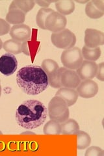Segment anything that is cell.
Returning <instances> with one entry per match:
<instances>
[{
    "instance_id": "cb8c5ba5",
    "label": "cell",
    "mask_w": 104,
    "mask_h": 156,
    "mask_svg": "<svg viewBox=\"0 0 104 156\" xmlns=\"http://www.w3.org/2000/svg\"><path fill=\"white\" fill-rule=\"evenodd\" d=\"M85 13L87 16L92 19H98L102 18L104 12L98 10L95 5H94L92 2H88L85 7Z\"/></svg>"
},
{
    "instance_id": "2e32d148",
    "label": "cell",
    "mask_w": 104,
    "mask_h": 156,
    "mask_svg": "<svg viewBox=\"0 0 104 156\" xmlns=\"http://www.w3.org/2000/svg\"><path fill=\"white\" fill-rule=\"evenodd\" d=\"M55 3L57 12L64 16L72 14L75 10V3L72 0L59 1L56 2Z\"/></svg>"
},
{
    "instance_id": "d6a6232c",
    "label": "cell",
    "mask_w": 104,
    "mask_h": 156,
    "mask_svg": "<svg viewBox=\"0 0 104 156\" xmlns=\"http://www.w3.org/2000/svg\"><path fill=\"white\" fill-rule=\"evenodd\" d=\"M3 48V42L2 41V39L0 38V50Z\"/></svg>"
},
{
    "instance_id": "8fae6325",
    "label": "cell",
    "mask_w": 104,
    "mask_h": 156,
    "mask_svg": "<svg viewBox=\"0 0 104 156\" xmlns=\"http://www.w3.org/2000/svg\"><path fill=\"white\" fill-rule=\"evenodd\" d=\"M98 69V65L94 61H83L79 67L76 73L81 80H92L96 76Z\"/></svg>"
},
{
    "instance_id": "9c48e42d",
    "label": "cell",
    "mask_w": 104,
    "mask_h": 156,
    "mask_svg": "<svg viewBox=\"0 0 104 156\" xmlns=\"http://www.w3.org/2000/svg\"><path fill=\"white\" fill-rule=\"evenodd\" d=\"M85 46L88 48H95L103 45L104 34L95 29H87L85 31Z\"/></svg>"
},
{
    "instance_id": "4316f807",
    "label": "cell",
    "mask_w": 104,
    "mask_h": 156,
    "mask_svg": "<svg viewBox=\"0 0 104 156\" xmlns=\"http://www.w3.org/2000/svg\"><path fill=\"white\" fill-rule=\"evenodd\" d=\"M11 30L10 24L5 20L0 18V36H3L9 33Z\"/></svg>"
},
{
    "instance_id": "f1b7e54d",
    "label": "cell",
    "mask_w": 104,
    "mask_h": 156,
    "mask_svg": "<svg viewBox=\"0 0 104 156\" xmlns=\"http://www.w3.org/2000/svg\"><path fill=\"white\" fill-rule=\"evenodd\" d=\"M92 3H93L98 10L104 12V2L102 0H92Z\"/></svg>"
},
{
    "instance_id": "83f0119b",
    "label": "cell",
    "mask_w": 104,
    "mask_h": 156,
    "mask_svg": "<svg viewBox=\"0 0 104 156\" xmlns=\"http://www.w3.org/2000/svg\"><path fill=\"white\" fill-rule=\"evenodd\" d=\"M96 77L98 80L101 81H104V64L103 62H101L98 65L97 72Z\"/></svg>"
},
{
    "instance_id": "44dd1931",
    "label": "cell",
    "mask_w": 104,
    "mask_h": 156,
    "mask_svg": "<svg viewBox=\"0 0 104 156\" xmlns=\"http://www.w3.org/2000/svg\"><path fill=\"white\" fill-rule=\"evenodd\" d=\"M77 135V148L79 150H83L88 148L91 144V136L85 131H79Z\"/></svg>"
},
{
    "instance_id": "4fadbf2b",
    "label": "cell",
    "mask_w": 104,
    "mask_h": 156,
    "mask_svg": "<svg viewBox=\"0 0 104 156\" xmlns=\"http://www.w3.org/2000/svg\"><path fill=\"white\" fill-rule=\"evenodd\" d=\"M56 96L60 97L68 107L72 106L76 103L78 99V94L77 91L74 89H70L66 87H61L59 89L56 94Z\"/></svg>"
},
{
    "instance_id": "52a82bcc",
    "label": "cell",
    "mask_w": 104,
    "mask_h": 156,
    "mask_svg": "<svg viewBox=\"0 0 104 156\" xmlns=\"http://www.w3.org/2000/svg\"><path fill=\"white\" fill-rule=\"evenodd\" d=\"M59 70H60L59 80L62 87L76 89L81 82L80 78L76 72L73 70L67 69L64 67L59 68Z\"/></svg>"
},
{
    "instance_id": "ba28073f",
    "label": "cell",
    "mask_w": 104,
    "mask_h": 156,
    "mask_svg": "<svg viewBox=\"0 0 104 156\" xmlns=\"http://www.w3.org/2000/svg\"><path fill=\"white\" fill-rule=\"evenodd\" d=\"M18 61L12 53H7L0 57V72L4 76H10L16 72Z\"/></svg>"
},
{
    "instance_id": "1f68e13d",
    "label": "cell",
    "mask_w": 104,
    "mask_h": 156,
    "mask_svg": "<svg viewBox=\"0 0 104 156\" xmlns=\"http://www.w3.org/2000/svg\"><path fill=\"white\" fill-rule=\"evenodd\" d=\"M89 1H79V0H76V2L78 3H81V4H85L87 3Z\"/></svg>"
},
{
    "instance_id": "5bb4252c",
    "label": "cell",
    "mask_w": 104,
    "mask_h": 156,
    "mask_svg": "<svg viewBox=\"0 0 104 156\" xmlns=\"http://www.w3.org/2000/svg\"><path fill=\"white\" fill-rule=\"evenodd\" d=\"M26 20V14L17 9L9 10L6 16V21L9 24L13 25H20L23 24Z\"/></svg>"
},
{
    "instance_id": "484cf974",
    "label": "cell",
    "mask_w": 104,
    "mask_h": 156,
    "mask_svg": "<svg viewBox=\"0 0 104 156\" xmlns=\"http://www.w3.org/2000/svg\"><path fill=\"white\" fill-rule=\"evenodd\" d=\"M85 155V156H104V152L100 148L97 146H91L87 150Z\"/></svg>"
},
{
    "instance_id": "7a4b0ae2",
    "label": "cell",
    "mask_w": 104,
    "mask_h": 156,
    "mask_svg": "<svg viewBox=\"0 0 104 156\" xmlns=\"http://www.w3.org/2000/svg\"><path fill=\"white\" fill-rule=\"evenodd\" d=\"M47 115L48 109L41 101L29 100L18 107L16 112V120L22 128L31 129L42 125Z\"/></svg>"
},
{
    "instance_id": "d4e9b609",
    "label": "cell",
    "mask_w": 104,
    "mask_h": 156,
    "mask_svg": "<svg viewBox=\"0 0 104 156\" xmlns=\"http://www.w3.org/2000/svg\"><path fill=\"white\" fill-rule=\"evenodd\" d=\"M59 75H60V70L59 69L56 74L48 77L49 85L55 89H60L62 87L60 80H59Z\"/></svg>"
},
{
    "instance_id": "603a6c76",
    "label": "cell",
    "mask_w": 104,
    "mask_h": 156,
    "mask_svg": "<svg viewBox=\"0 0 104 156\" xmlns=\"http://www.w3.org/2000/svg\"><path fill=\"white\" fill-rule=\"evenodd\" d=\"M41 67L44 71L46 73L48 77L56 74L59 69L57 62L52 59H50V58L44 59L42 62Z\"/></svg>"
},
{
    "instance_id": "f546056e",
    "label": "cell",
    "mask_w": 104,
    "mask_h": 156,
    "mask_svg": "<svg viewBox=\"0 0 104 156\" xmlns=\"http://www.w3.org/2000/svg\"><path fill=\"white\" fill-rule=\"evenodd\" d=\"M56 2L53 1H36L35 3L38 4V5L41 7L42 8H48L49 5L52 3H56Z\"/></svg>"
},
{
    "instance_id": "e0dca14e",
    "label": "cell",
    "mask_w": 104,
    "mask_h": 156,
    "mask_svg": "<svg viewBox=\"0 0 104 156\" xmlns=\"http://www.w3.org/2000/svg\"><path fill=\"white\" fill-rule=\"evenodd\" d=\"M61 126V133L63 135H76L80 131V126L74 119H68L63 122Z\"/></svg>"
},
{
    "instance_id": "4dcf8cb0",
    "label": "cell",
    "mask_w": 104,
    "mask_h": 156,
    "mask_svg": "<svg viewBox=\"0 0 104 156\" xmlns=\"http://www.w3.org/2000/svg\"><path fill=\"white\" fill-rule=\"evenodd\" d=\"M22 51L24 53V54H26L27 55H29V50H28V48L27 46L26 41L23 42L22 44Z\"/></svg>"
},
{
    "instance_id": "ac0fdd59",
    "label": "cell",
    "mask_w": 104,
    "mask_h": 156,
    "mask_svg": "<svg viewBox=\"0 0 104 156\" xmlns=\"http://www.w3.org/2000/svg\"><path fill=\"white\" fill-rule=\"evenodd\" d=\"M83 58L86 61H96L101 56V49L100 47L95 48H88L87 46H83L81 50Z\"/></svg>"
},
{
    "instance_id": "7c38bea8",
    "label": "cell",
    "mask_w": 104,
    "mask_h": 156,
    "mask_svg": "<svg viewBox=\"0 0 104 156\" xmlns=\"http://www.w3.org/2000/svg\"><path fill=\"white\" fill-rule=\"evenodd\" d=\"M10 36L13 40L20 42H23L29 40L31 37V28L26 24L13 26L10 30Z\"/></svg>"
},
{
    "instance_id": "d6986e66",
    "label": "cell",
    "mask_w": 104,
    "mask_h": 156,
    "mask_svg": "<svg viewBox=\"0 0 104 156\" xmlns=\"http://www.w3.org/2000/svg\"><path fill=\"white\" fill-rule=\"evenodd\" d=\"M22 42H18L13 39H10L3 44V48L4 50L12 53V54H20L22 52Z\"/></svg>"
},
{
    "instance_id": "836d02e7",
    "label": "cell",
    "mask_w": 104,
    "mask_h": 156,
    "mask_svg": "<svg viewBox=\"0 0 104 156\" xmlns=\"http://www.w3.org/2000/svg\"><path fill=\"white\" fill-rule=\"evenodd\" d=\"M2 94V86H1V81H0V96Z\"/></svg>"
},
{
    "instance_id": "30bf717a",
    "label": "cell",
    "mask_w": 104,
    "mask_h": 156,
    "mask_svg": "<svg viewBox=\"0 0 104 156\" xmlns=\"http://www.w3.org/2000/svg\"><path fill=\"white\" fill-rule=\"evenodd\" d=\"M78 96L83 98H91L95 97L98 92V85L92 80H83L77 87Z\"/></svg>"
},
{
    "instance_id": "277c9868",
    "label": "cell",
    "mask_w": 104,
    "mask_h": 156,
    "mask_svg": "<svg viewBox=\"0 0 104 156\" xmlns=\"http://www.w3.org/2000/svg\"><path fill=\"white\" fill-rule=\"evenodd\" d=\"M61 61L64 68L73 70H77L83 61L81 50L76 46L65 50L62 53Z\"/></svg>"
},
{
    "instance_id": "e575fe53",
    "label": "cell",
    "mask_w": 104,
    "mask_h": 156,
    "mask_svg": "<svg viewBox=\"0 0 104 156\" xmlns=\"http://www.w3.org/2000/svg\"><path fill=\"white\" fill-rule=\"evenodd\" d=\"M0 134H2V133L1 132V131H0Z\"/></svg>"
},
{
    "instance_id": "3957f363",
    "label": "cell",
    "mask_w": 104,
    "mask_h": 156,
    "mask_svg": "<svg viewBox=\"0 0 104 156\" xmlns=\"http://www.w3.org/2000/svg\"><path fill=\"white\" fill-rule=\"evenodd\" d=\"M48 114L51 120L63 123L69 119L70 111L66 102L60 97L55 96L48 104Z\"/></svg>"
},
{
    "instance_id": "5b68a950",
    "label": "cell",
    "mask_w": 104,
    "mask_h": 156,
    "mask_svg": "<svg viewBox=\"0 0 104 156\" xmlns=\"http://www.w3.org/2000/svg\"><path fill=\"white\" fill-rule=\"evenodd\" d=\"M51 41L53 44L57 48L68 50L75 46L76 37L70 30L64 29L59 32L52 33Z\"/></svg>"
},
{
    "instance_id": "6da1fadb",
    "label": "cell",
    "mask_w": 104,
    "mask_h": 156,
    "mask_svg": "<svg viewBox=\"0 0 104 156\" xmlns=\"http://www.w3.org/2000/svg\"><path fill=\"white\" fill-rule=\"evenodd\" d=\"M16 82L19 87L28 95H37L45 90L49 85L46 73L41 66L28 65L17 72Z\"/></svg>"
},
{
    "instance_id": "7402d4cb",
    "label": "cell",
    "mask_w": 104,
    "mask_h": 156,
    "mask_svg": "<svg viewBox=\"0 0 104 156\" xmlns=\"http://www.w3.org/2000/svg\"><path fill=\"white\" fill-rule=\"evenodd\" d=\"M53 12V10L49 8H41V9H39L36 16V22L37 26L41 29H46L45 27V22L46 18Z\"/></svg>"
},
{
    "instance_id": "8992f818",
    "label": "cell",
    "mask_w": 104,
    "mask_h": 156,
    "mask_svg": "<svg viewBox=\"0 0 104 156\" xmlns=\"http://www.w3.org/2000/svg\"><path fill=\"white\" fill-rule=\"evenodd\" d=\"M67 19L65 16L54 11L46 18L45 27L47 30L53 33H57L65 29Z\"/></svg>"
},
{
    "instance_id": "ffe728a7",
    "label": "cell",
    "mask_w": 104,
    "mask_h": 156,
    "mask_svg": "<svg viewBox=\"0 0 104 156\" xmlns=\"http://www.w3.org/2000/svg\"><path fill=\"white\" fill-rule=\"evenodd\" d=\"M44 133L47 135H57L61 133V126L58 122L51 120L44 125Z\"/></svg>"
},
{
    "instance_id": "9a60e30c",
    "label": "cell",
    "mask_w": 104,
    "mask_h": 156,
    "mask_svg": "<svg viewBox=\"0 0 104 156\" xmlns=\"http://www.w3.org/2000/svg\"><path fill=\"white\" fill-rule=\"evenodd\" d=\"M35 5V2L33 0H14L11 3L9 10L17 9L26 14L33 9Z\"/></svg>"
}]
</instances>
